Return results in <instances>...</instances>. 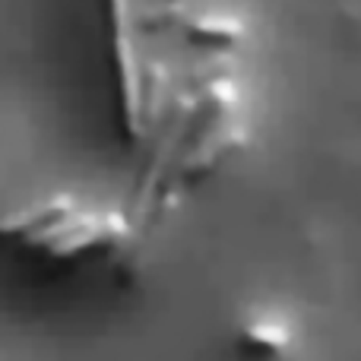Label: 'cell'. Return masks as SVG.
<instances>
[{
    "label": "cell",
    "instance_id": "cell-1",
    "mask_svg": "<svg viewBox=\"0 0 361 361\" xmlns=\"http://www.w3.org/2000/svg\"><path fill=\"white\" fill-rule=\"evenodd\" d=\"M105 25H108V54L118 73L121 92V121L130 140L143 137V111H140V57L133 48V23L130 0H105Z\"/></svg>",
    "mask_w": 361,
    "mask_h": 361
},
{
    "label": "cell",
    "instance_id": "cell-2",
    "mask_svg": "<svg viewBox=\"0 0 361 361\" xmlns=\"http://www.w3.org/2000/svg\"><path fill=\"white\" fill-rule=\"evenodd\" d=\"M127 238V222L121 212H108V216H92L89 212L80 225H76L70 235H63L61 241H54L44 257L54 263L63 260H76L82 254H92V250H118Z\"/></svg>",
    "mask_w": 361,
    "mask_h": 361
},
{
    "label": "cell",
    "instance_id": "cell-3",
    "mask_svg": "<svg viewBox=\"0 0 361 361\" xmlns=\"http://www.w3.org/2000/svg\"><path fill=\"white\" fill-rule=\"evenodd\" d=\"M73 209H76V200L70 193H61V197H48V200L23 206L16 212H6V216H0V241H6V238H19L23 241L25 235L44 228L48 222H54V219L67 216Z\"/></svg>",
    "mask_w": 361,
    "mask_h": 361
},
{
    "label": "cell",
    "instance_id": "cell-4",
    "mask_svg": "<svg viewBox=\"0 0 361 361\" xmlns=\"http://www.w3.org/2000/svg\"><path fill=\"white\" fill-rule=\"evenodd\" d=\"M238 345L257 361H279L292 345V330L282 320L254 317L238 330Z\"/></svg>",
    "mask_w": 361,
    "mask_h": 361
},
{
    "label": "cell",
    "instance_id": "cell-5",
    "mask_svg": "<svg viewBox=\"0 0 361 361\" xmlns=\"http://www.w3.org/2000/svg\"><path fill=\"white\" fill-rule=\"evenodd\" d=\"M187 38L197 44H216V48H228V44L241 42L244 25L238 19L225 16H184L180 19Z\"/></svg>",
    "mask_w": 361,
    "mask_h": 361
},
{
    "label": "cell",
    "instance_id": "cell-6",
    "mask_svg": "<svg viewBox=\"0 0 361 361\" xmlns=\"http://www.w3.org/2000/svg\"><path fill=\"white\" fill-rule=\"evenodd\" d=\"M184 16L187 13H184L180 0H152V4L140 13V25H143L146 32H165V29H171V25H180Z\"/></svg>",
    "mask_w": 361,
    "mask_h": 361
}]
</instances>
